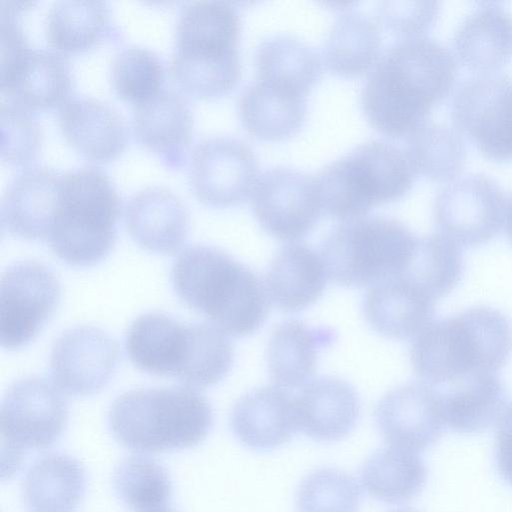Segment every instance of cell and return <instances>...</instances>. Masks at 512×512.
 <instances>
[{
    "instance_id": "cell-1",
    "label": "cell",
    "mask_w": 512,
    "mask_h": 512,
    "mask_svg": "<svg viewBox=\"0 0 512 512\" xmlns=\"http://www.w3.org/2000/svg\"><path fill=\"white\" fill-rule=\"evenodd\" d=\"M457 70L453 54L438 40L401 38L372 68L361 94L364 114L378 132L408 137L449 93Z\"/></svg>"
},
{
    "instance_id": "cell-2",
    "label": "cell",
    "mask_w": 512,
    "mask_h": 512,
    "mask_svg": "<svg viewBox=\"0 0 512 512\" xmlns=\"http://www.w3.org/2000/svg\"><path fill=\"white\" fill-rule=\"evenodd\" d=\"M171 282L186 305L226 335L252 334L268 315L270 298L259 276L216 247L184 249L173 263Z\"/></svg>"
},
{
    "instance_id": "cell-3",
    "label": "cell",
    "mask_w": 512,
    "mask_h": 512,
    "mask_svg": "<svg viewBox=\"0 0 512 512\" xmlns=\"http://www.w3.org/2000/svg\"><path fill=\"white\" fill-rule=\"evenodd\" d=\"M512 352V324L486 306L430 321L413 339L410 360L415 374L434 387L468 377L495 374Z\"/></svg>"
},
{
    "instance_id": "cell-4",
    "label": "cell",
    "mask_w": 512,
    "mask_h": 512,
    "mask_svg": "<svg viewBox=\"0 0 512 512\" xmlns=\"http://www.w3.org/2000/svg\"><path fill=\"white\" fill-rule=\"evenodd\" d=\"M130 361L141 371L205 388L221 381L233 364V346L214 325L184 323L163 313L136 318L125 337Z\"/></svg>"
},
{
    "instance_id": "cell-5",
    "label": "cell",
    "mask_w": 512,
    "mask_h": 512,
    "mask_svg": "<svg viewBox=\"0 0 512 512\" xmlns=\"http://www.w3.org/2000/svg\"><path fill=\"white\" fill-rule=\"evenodd\" d=\"M240 17L233 3L185 4L179 14L169 64L172 80L197 98L229 93L241 77L238 53Z\"/></svg>"
},
{
    "instance_id": "cell-6",
    "label": "cell",
    "mask_w": 512,
    "mask_h": 512,
    "mask_svg": "<svg viewBox=\"0 0 512 512\" xmlns=\"http://www.w3.org/2000/svg\"><path fill=\"white\" fill-rule=\"evenodd\" d=\"M212 425L210 403L189 386L132 390L116 398L108 413L114 439L139 453L193 448Z\"/></svg>"
},
{
    "instance_id": "cell-7",
    "label": "cell",
    "mask_w": 512,
    "mask_h": 512,
    "mask_svg": "<svg viewBox=\"0 0 512 512\" xmlns=\"http://www.w3.org/2000/svg\"><path fill=\"white\" fill-rule=\"evenodd\" d=\"M120 212V196L102 169L81 166L69 170L61 176L59 201L46 242L68 265H96L115 244Z\"/></svg>"
},
{
    "instance_id": "cell-8",
    "label": "cell",
    "mask_w": 512,
    "mask_h": 512,
    "mask_svg": "<svg viewBox=\"0 0 512 512\" xmlns=\"http://www.w3.org/2000/svg\"><path fill=\"white\" fill-rule=\"evenodd\" d=\"M416 175L406 149L371 140L331 162L314 177L323 213L346 222L404 196Z\"/></svg>"
},
{
    "instance_id": "cell-9",
    "label": "cell",
    "mask_w": 512,
    "mask_h": 512,
    "mask_svg": "<svg viewBox=\"0 0 512 512\" xmlns=\"http://www.w3.org/2000/svg\"><path fill=\"white\" fill-rule=\"evenodd\" d=\"M417 242L402 222L365 216L334 227L324 238L320 255L334 283L370 287L402 274Z\"/></svg>"
},
{
    "instance_id": "cell-10",
    "label": "cell",
    "mask_w": 512,
    "mask_h": 512,
    "mask_svg": "<svg viewBox=\"0 0 512 512\" xmlns=\"http://www.w3.org/2000/svg\"><path fill=\"white\" fill-rule=\"evenodd\" d=\"M62 393L40 377L24 378L9 387L0 409L2 479L17 473L28 452L50 448L61 438L68 422Z\"/></svg>"
},
{
    "instance_id": "cell-11",
    "label": "cell",
    "mask_w": 512,
    "mask_h": 512,
    "mask_svg": "<svg viewBox=\"0 0 512 512\" xmlns=\"http://www.w3.org/2000/svg\"><path fill=\"white\" fill-rule=\"evenodd\" d=\"M452 121L487 157L512 159V77L483 72L463 80L450 105Z\"/></svg>"
},
{
    "instance_id": "cell-12",
    "label": "cell",
    "mask_w": 512,
    "mask_h": 512,
    "mask_svg": "<svg viewBox=\"0 0 512 512\" xmlns=\"http://www.w3.org/2000/svg\"><path fill=\"white\" fill-rule=\"evenodd\" d=\"M507 201L500 184L483 173H468L444 185L434 200L441 234L458 246L477 247L502 228Z\"/></svg>"
},
{
    "instance_id": "cell-13",
    "label": "cell",
    "mask_w": 512,
    "mask_h": 512,
    "mask_svg": "<svg viewBox=\"0 0 512 512\" xmlns=\"http://www.w3.org/2000/svg\"><path fill=\"white\" fill-rule=\"evenodd\" d=\"M60 283L45 265L20 261L9 266L0 284V341L8 350L28 345L52 316Z\"/></svg>"
},
{
    "instance_id": "cell-14",
    "label": "cell",
    "mask_w": 512,
    "mask_h": 512,
    "mask_svg": "<svg viewBox=\"0 0 512 512\" xmlns=\"http://www.w3.org/2000/svg\"><path fill=\"white\" fill-rule=\"evenodd\" d=\"M254 215L279 240H299L317 225L323 208L315 177L276 167L259 175L252 192Z\"/></svg>"
},
{
    "instance_id": "cell-15",
    "label": "cell",
    "mask_w": 512,
    "mask_h": 512,
    "mask_svg": "<svg viewBox=\"0 0 512 512\" xmlns=\"http://www.w3.org/2000/svg\"><path fill=\"white\" fill-rule=\"evenodd\" d=\"M257 158L243 141L232 137L204 138L195 146L189 180L195 197L216 208L233 207L252 195L258 180Z\"/></svg>"
},
{
    "instance_id": "cell-16",
    "label": "cell",
    "mask_w": 512,
    "mask_h": 512,
    "mask_svg": "<svg viewBox=\"0 0 512 512\" xmlns=\"http://www.w3.org/2000/svg\"><path fill=\"white\" fill-rule=\"evenodd\" d=\"M374 418L390 446L417 453L433 446L446 428L440 391L427 383L390 390L378 402Z\"/></svg>"
},
{
    "instance_id": "cell-17",
    "label": "cell",
    "mask_w": 512,
    "mask_h": 512,
    "mask_svg": "<svg viewBox=\"0 0 512 512\" xmlns=\"http://www.w3.org/2000/svg\"><path fill=\"white\" fill-rule=\"evenodd\" d=\"M118 358L116 342L101 329L92 326L71 328L63 332L52 347L53 383L69 395L95 394L110 381Z\"/></svg>"
},
{
    "instance_id": "cell-18",
    "label": "cell",
    "mask_w": 512,
    "mask_h": 512,
    "mask_svg": "<svg viewBox=\"0 0 512 512\" xmlns=\"http://www.w3.org/2000/svg\"><path fill=\"white\" fill-rule=\"evenodd\" d=\"M72 86L70 64L57 52L28 47L1 66L2 94L32 112L60 108Z\"/></svg>"
},
{
    "instance_id": "cell-19",
    "label": "cell",
    "mask_w": 512,
    "mask_h": 512,
    "mask_svg": "<svg viewBox=\"0 0 512 512\" xmlns=\"http://www.w3.org/2000/svg\"><path fill=\"white\" fill-rule=\"evenodd\" d=\"M230 427L235 438L250 450L277 449L299 429L294 397L278 386L254 389L233 406Z\"/></svg>"
},
{
    "instance_id": "cell-20",
    "label": "cell",
    "mask_w": 512,
    "mask_h": 512,
    "mask_svg": "<svg viewBox=\"0 0 512 512\" xmlns=\"http://www.w3.org/2000/svg\"><path fill=\"white\" fill-rule=\"evenodd\" d=\"M132 127L138 143L156 154L167 168L183 167L192 140L193 118L180 94L162 89L134 105Z\"/></svg>"
},
{
    "instance_id": "cell-21",
    "label": "cell",
    "mask_w": 512,
    "mask_h": 512,
    "mask_svg": "<svg viewBox=\"0 0 512 512\" xmlns=\"http://www.w3.org/2000/svg\"><path fill=\"white\" fill-rule=\"evenodd\" d=\"M61 176L48 167H31L17 175L2 198L4 228L16 237L46 242L59 201Z\"/></svg>"
},
{
    "instance_id": "cell-22",
    "label": "cell",
    "mask_w": 512,
    "mask_h": 512,
    "mask_svg": "<svg viewBox=\"0 0 512 512\" xmlns=\"http://www.w3.org/2000/svg\"><path fill=\"white\" fill-rule=\"evenodd\" d=\"M298 428L318 442H335L348 436L360 415L355 388L335 376L306 383L294 397Z\"/></svg>"
},
{
    "instance_id": "cell-23",
    "label": "cell",
    "mask_w": 512,
    "mask_h": 512,
    "mask_svg": "<svg viewBox=\"0 0 512 512\" xmlns=\"http://www.w3.org/2000/svg\"><path fill=\"white\" fill-rule=\"evenodd\" d=\"M58 121L66 141L85 158L106 163L125 149L128 132L121 114L92 97H73L59 108Z\"/></svg>"
},
{
    "instance_id": "cell-24",
    "label": "cell",
    "mask_w": 512,
    "mask_h": 512,
    "mask_svg": "<svg viewBox=\"0 0 512 512\" xmlns=\"http://www.w3.org/2000/svg\"><path fill=\"white\" fill-rule=\"evenodd\" d=\"M435 302L423 289L400 274L368 288L363 312L377 333L404 340L415 337L432 321Z\"/></svg>"
},
{
    "instance_id": "cell-25",
    "label": "cell",
    "mask_w": 512,
    "mask_h": 512,
    "mask_svg": "<svg viewBox=\"0 0 512 512\" xmlns=\"http://www.w3.org/2000/svg\"><path fill=\"white\" fill-rule=\"evenodd\" d=\"M125 226L143 249L173 254L188 234V213L181 199L164 187H147L134 194L124 210Z\"/></svg>"
},
{
    "instance_id": "cell-26",
    "label": "cell",
    "mask_w": 512,
    "mask_h": 512,
    "mask_svg": "<svg viewBox=\"0 0 512 512\" xmlns=\"http://www.w3.org/2000/svg\"><path fill=\"white\" fill-rule=\"evenodd\" d=\"M87 476L75 457L52 452L27 470L21 487L27 512H75L86 492Z\"/></svg>"
},
{
    "instance_id": "cell-27",
    "label": "cell",
    "mask_w": 512,
    "mask_h": 512,
    "mask_svg": "<svg viewBox=\"0 0 512 512\" xmlns=\"http://www.w3.org/2000/svg\"><path fill=\"white\" fill-rule=\"evenodd\" d=\"M328 279L320 254L305 243H289L272 260L266 289L270 301L285 312L310 307L322 295Z\"/></svg>"
},
{
    "instance_id": "cell-28",
    "label": "cell",
    "mask_w": 512,
    "mask_h": 512,
    "mask_svg": "<svg viewBox=\"0 0 512 512\" xmlns=\"http://www.w3.org/2000/svg\"><path fill=\"white\" fill-rule=\"evenodd\" d=\"M453 49L460 62L490 70L512 56V14L497 2H481L458 24Z\"/></svg>"
},
{
    "instance_id": "cell-29",
    "label": "cell",
    "mask_w": 512,
    "mask_h": 512,
    "mask_svg": "<svg viewBox=\"0 0 512 512\" xmlns=\"http://www.w3.org/2000/svg\"><path fill=\"white\" fill-rule=\"evenodd\" d=\"M335 333L326 327H310L299 319L279 324L268 344V368L275 386L295 389L314 374L319 351L332 343Z\"/></svg>"
},
{
    "instance_id": "cell-30",
    "label": "cell",
    "mask_w": 512,
    "mask_h": 512,
    "mask_svg": "<svg viewBox=\"0 0 512 512\" xmlns=\"http://www.w3.org/2000/svg\"><path fill=\"white\" fill-rule=\"evenodd\" d=\"M238 114L252 136L266 141L286 139L304 123L306 96L256 79L241 93Z\"/></svg>"
},
{
    "instance_id": "cell-31",
    "label": "cell",
    "mask_w": 512,
    "mask_h": 512,
    "mask_svg": "<svg viewBox=\"0 0 512 512\" xmlns=\"http://www.w3.org/2000/svg\"><path fill=\"white\" fill-rule=\"evenodd\" d=\"M118 38L119 31L106 2L59 1L47 14L46 39L59 53H83L104 40Z\"/></svg>"
},
{
    "instance_id": "cell-32",
    "label": "cell",
    "mask_w": 512,
    "mask_h": 512,
    "mask_svg": "<svg viewBox=\"0 0 512 512\" xmlns=\"http://www.w3.org/2000/svg\"><path fill=\"white\" fill-rule=\"evenodd\" d=\"M439 390L445 426L461 434L485 431L499 417L507 397L496 374L468 377Z\"/></svg>"
},
{
    "instance_id": "cell-33",
    "label": "cell",
    "mask_w": 512,
    "mask_h": 512,
    "mask_svg": "<svg viewBox=\"0 0 512 512\" xmlns=\"http://www.w3.org/2000/svg\"><path fill=\"white\" fill-rule=\"evenodd\" d=\"M359 475L363 489L371 497L397 504L411 500L422 491L428 470L417 452L387 446L367 458Z\"/></svg>"
},
{
    "instance_id": "cell-34",
    "label": "cell",
    "mask_w": 512,
    "mask_h": 512,
    "mask_svg": "<svg viewBox=\"0 0 512 512\" xmlns=\"http://www.w3.org/2000/svg\"><path fill=\"white\" fill-rule=\"evenodd\" d=\"M257 80L307 96L322 74L318 53L297 37L279 34L262 41L255 55Z\"/></svg>"
},
{
    "instance_id": "cell-35",
    "label": "cell",
    "mask_w": 512,
    "mask_h": 512,
    "mask_svg": "<svg viewBox=\"0 0 512 512\" xmlns=\"http://www.w3.org/2000/svg\"><path fill=\"white\" fill-rule=\"evenodd\" d=\"M377 24L367 15L350 11L335 21L324 46V62L336 75L354 78L375 66L381 50Z\"/></svg>"
},
{
    "instance_id": "cell-36",
    "label": "cell",
    "mask_w": 512,
    "mask_h": 512,
    "mask_svg": "<svg viewBox=\"0 0 512 512\" xmlns=\"http://www.w3.org/2000/svg\"><path fill=\"white\" fill-rule=\"evenodd\" d=\"M464 272L459 246L441 233L418 239L413 256L402 273L434 300L449 294Z\"/></svg>"
},
{
    "instance_id": "cell-37",
    "label": "cell",
    "mask_w": 512,
    "mask_h": 512,
    "mask_svg": "<svg viewBox=\"0 0 512 512\" xmlns=\"http://www.w3.org/2000/svg\"><path fill=\"white\" fill-rule=\"evenodd\" d=\"M113 486L120 501L133 512L166 508L173 492L166 468L147 455H132L115 469Z\"/></svg>"
},
{
    "instance_id": "cell-38",
    "label": "cell",
    "mask_w": 512,
    "mask_h": 512,
    "mask_svg": "<svg viewBox=\"0 0 512 512\" xmlns=\"http://www.w3.org/2000/svg\"><path fill=\"white\" fill-rule=\"evenodd\" d=\"M406 150L417 173L434 180L454 177L466 157L465 143L456 129L428 120L407 137Z\"/></svg>"
},
{
    "instance_id": "cell-39",
    "label": "cell",
    "mask_w": 512,
    "mask_h": 512,
    "mask_svg": "<svg viewBox=\"0 0 512 512\" xmlns=\"http://www.w3.org/2000/svg\"><path fill=\"white\" fill-rule=\"evenodd\" d=\"M361 490L348 473L332 467L306 475L296 492L297 512H358Z\"/></svg>"
},
{
    "instance_id": "cell-40",
    "label": "cell",
    "mask_w": 512,
    "mask_h": 512,
    "mask_svg": "<svg viewBox=\"0 0 512 512\" xmlns=\"http://www.w3.org/2000/svg\"><path fill=\"white\" fill-rule=\"evenodd\" d=\"M165 69L153 51L131 46L120 51L111 66L112 86L118 97L137 105L162 89Z\"/></svg>"
},
{
    "instance_id": "cell-41",
    "label": "cell",
    "mask_w": 512,
    "mask_h": 512,
    "mask_svg": "<svg viewBox=\"0 0 512 512\" xmlns=\"http://www.w3.org/2000/svg\"><path fill=\"white\" fill-rule=\"evenodd\" d=\"M1 136V158L14 166L35 160L43 138L33 112L10 100L1 104Z\"/></svg>"
},
{
    "instance_id": "cell-42",
    "label": "cell",
    "mask_w": 512,
    "mask_h": 512,
    "mask_svg": "<svg viewBox=\"0 0 512 512\" xmlns=\"http://www.w3.org/2000/svg\"><path fill=\"white\" fill-rule=\"evenodd\" d=\"M438 1H384L377 8L383 26L402 38L421 35L436 21Z\"/></svg>"
},
{
    "instance_id": "cell-43",
    "label": "cell",
    "mask_w": 512,
    "mask_h": 512,
    "mask_svg": "<svg viewBox=\"0 0 512 512\" xmlns=\"http://www.w3.org/2000/svg\"><path fill=\"white\" fill-rule=\"evenodd\" d=\"M495 442L497 471L512 486V402L502 410L497 419Z\"/></svg>"
},
{
    "instance_id": "cell-44",
    "label": "cell",
    "mask_w": 512,
    "mask_h": 512,
    "mask_svg": "<svg viewBox=\"0 0 512 512\" xmlns=\"http://www.w3.org/2000/svg\"><path fill=\"white\" fill-rule=\"evenodd\" d=\"M506 231H507L508 237L512 241V197L509 200V203L507 205V210H506Z\"/></svg>"
},
{
    "instance_id": "cell-45",
    "label": "cell",
    "mask_w": 512,
    "mask_h": 512,
    "mask_svg": "<svg viewBox=\"0 0 512 512\" xmlns=\"http://www.w3.org/2000/svg\"><path fill=\"white\" fill-rule=\"evenodd\" d=\"M389 512H419V511L415 510L413 508H398V509L391 510Z\"/></svg>"
},
{
    "instance_id": "cell-46",
    "label": "cell",
    "mask_w": 512,
    "mask_h": 512,
    "mask_svg": "<svg viewBox=\"0 0 512 512\" xmlns=\"http://www.w3.org/2000/svg\"><path fill=\"white\" fill-rule=\"evenodd\" d=\"M153 512H175V511L172 510V509H169V508H163V509L156 510V511H153Z\"/></svg>"
}]
</instances>
